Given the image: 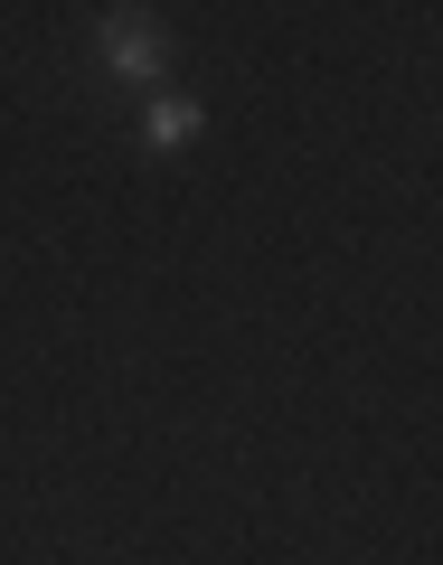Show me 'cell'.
<instances>
[{
  "label": "cell",
  "mask_w": 443,
  "mask_h": 565,
  "mask_svg": "<svg viewBox=\"0 0 443 565\" xmlns=\"http://www.w3.org/2000/svg\"><path fill=\"white\" fill-rule=\"evenodd\" d=\"M104 57H114V76H141V85H151V76L170 66V39L141 20V10H114V20H104Z\"/></svg>",
  "instance_id": "cell-1"
},
{
  "label": "cell",
  "mask_w": 443,
  "mask_h": 565,
  "mask_svg": "<svg viewBox=\"0 0 443 565\" xmlns=\"http://www.w3.org/2000/svg\"><path fill=\"white\" fill-rule=\"evenodd\" d=\"M199 95H161L151 104V114H141V141H151V151H180V141H199Z\"/></svg>",
  "instance_id": "cell-2"
}]
</instances>
